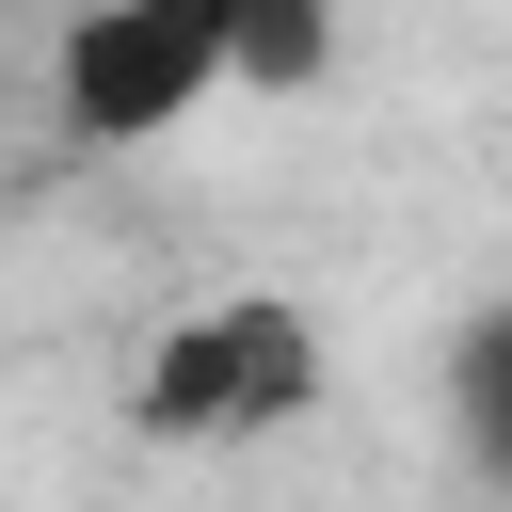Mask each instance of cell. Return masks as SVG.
I'll list each match as a JSON object with an SVG mask.
<instances>
[{"mask_svg": "<svg viewBox=\"0 0 512 512\" xmlns=\"http://www.w3.org/2000/svg\"><path fill=\"white\" fill-rule=\"evenodd\" d=\"M0 16H16V0H0Z\"/></svg>", "mask_w": 512, "mask_h": 512, "instance_id": "5", "label": "cell"}, {"mask_svg": "<svg viewBox=\"0 0 512 512\" xmlns=\"http://www.w3.org/2000/svg\"><path fill=\"white\" fill-rule=\"evenodd\" d=\"M448 432L512 480V304H480V320H464V352H448Z\"/></svg>", "mask_w": 512, "mask_h": 512, "instance_id": "4", "label": "cell"}, {"mask_svg": "<svg viewBox=\"0 0 512 512\" xmlns=\"http://www.w3.org/2000/svg\"><path fill=\"white\" fill-rule=\"evenodd\" d=\"M208 96H224V0H80L64 48H48V112L96 160L176 144Z\"/></svg>", "mask_w": 512, "mask_h": 512, "instance_id": "2", "label": "cell"}, {"mask_svg": "<svg viewBox=\"0 0 512 512\" xmlns=\"http://www.w3.org/2000/svg\"><path fill=\"white\" fill-rule=\"evenodd\" d=\"M336 80V0H224V96H320Z\"/></svg>", "mask_w": 512, "mask_h": 512, "instance_id": "3", "label": "cell"}, {"mask_svg": "<svg viewBox=\"0 0 512 512\" xmlns=\"http://www.w3.org/2000/svg\"><path fill=\"white\" fill-rule=\"evenodd\" d=\"M320 384H336L320 304H304V288H224V304H192V320L144 336L128 432H144V448H272V432L320 416Z\"/></svg>", "mask_w": 512, "mask_h": 512, "instance_id": "1", "label": "cell"}]
</instances>
